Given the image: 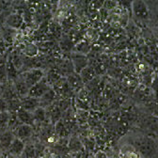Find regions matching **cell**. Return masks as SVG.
Segmentation results:
<instances>
[{
  "label": "cell",
  "mask_w": 158,
  "mask_h": 158,
  "mask_svg": "<svg viewBox=\"0 0 158 158\" xmlns=\"http://www.w3.org/2000/svg\"><path fill=\"white\" fill-rule=\"evenodd\" d=\"M134 146L138 153H141L144 157H152L156 151V145L153 139L148 136L138 137L134 141Z\"/></svg>",
  "instance_id": "1"
},
{
  "label": "cell",
  "mask_w": 158,
  "mask_h": 158,
  "mask_svg": "<svg viewBox=\"0 0 158 158\" xmlns=\"http://www.w3.org/2000/svg\"><path fill=\"white\" fill-rule=\"evenodd\" d=\"M20 75L22 76L23 80L25 81V83L28 89L35 86L37 83H39L42 79H44L45 77L44 72L42 69H39V68L29 69V70L24 72L22 74H20Z\"/></svg>",
  "instance_id": "2"
},
{
  "label": "cell",
  "mask_w": 158,
  "mask_h": 158,
  "mask_svg": "<svg viewBox=\"0 0 158 158\" xmlns=\"http://www.w3.org/2000/svg\"><path fill=\"white\" fill-rule=\"evenodd\" d=\"M50 89H51L50 84L45 76L39 83H37L35 86H33L32 88L29 89L27 97H31V98H35V99H41Z\"/></svg>",
  "instance_id": "3"
},
{
  "label": "cell",
  "mask_w": 158,
  "mask_h": 158,
  "mask_svg": "<svg viewBox=\"0 0 158 158\" xmlns=\"http://www.w3.org/2000/svg\"><path fill=\"white\" fill-rule=\"evenodd\" d=\"M132 12L138 20H146L149 18V9L143 1H134L131 3Z\"/></svg>",
  "instance_id": "4"
},
{
  "label": "cell",
  "mask_w": 158,
  "mask_h": 158,
  "mask_svg": "<svg viewBox=\"0 0 158 158\" xmlns=\"http://www.w3.org/2000/svg\"><path fill=\"white\" fill-rule=\"evenodd\" d=\"M72 65L75 73L79 74L85 68L88 67V58L85 55L74 53L72 55Z\"/></svg>",
  "instance_id": "5"
},
{
  "label": "cell",
  "mask_w": 158,
  "mask_h": 158,
  "mask_svg": "<svg viewBox=\"0 0 158 158\" xmlns=\"http://www.w3.org/2000/svg\"><path fill=\"white\" fill-rule=\"evenodd\" d=\"M24 23V18L22 14H20L19 12H12L10 13L7 18L5 24L7 25L8 27H10L12 30H17L22 27Z\"/></svg>",
  "instance_id": "6"
},
{
  "label": "cell",
  "mask_w": 158,
  "mask_h": 158,
  "mask_svg": "<svg viewBox=\"0 0 158 158\" xmlns=\"http://www.w3.org/2000/svg\"><path fill=\"white\" fill-rule=\"evenodd\" d=\"M12 86H13V89L17 94V96L19 97V99H24L26 97H27L28 95V91H29V89L27 87L25 81L23 80V78L21 75H19L15 80L12 82Z\"/></svg>",
  "instance_id": "7"
},
{
  "label": "cell",
  "mask_w": 158,
  "mask_h": 158,
  "mask_svg": "<svg viewBox=\"0 0 158 158\" xmlns=\"http://www.w3.org/2000/svg\"><path fill=\"white\" fill-rule=\"evenodd\" d=\"M12 132L16 138L24 141L32 135L33 127L30 125H27V124H19L17 127H15V129Z\"/></svg>",
  "instance_id": "8"
},
{
  "label": "cell",
  "mask_w": 158,
  "mask_h": 158,
  "mask_svg": "<svg viewBox=\"0 0 158 158\" xmlns=\"http://www.w3.org/2000/svg\"><path fill=\"white\" fill-rule=\"evenodd\" d=\"M16 118H17L18 123H20V124H27V125H30L32 127L35 125L33 114L31 112H28V111L23 109L22 107L16 112Z\"/></svg>",
  "instance_id": "9"
},
{
  "label": "cell",
  "mask_w": 158,
  "mask_h": 158,
  "mask_svg": "<svg viewBox=\"0 0 158 158\" xmlns=\"http://www.w3.org/2000/svg\"><path fill=\"white\" fill-rule=\"evenodd\" d=\"M14 134L12 130L7 129L0 134V148L4 150H9L12 141L14 140Z\"/></svg>",
  "instance_id": "10"
},
{
  "label": "cell",
  "mask_w": 158,
  "mask_h": 158,
  "mask_svg": "<svg viewBox=\"0 0 158 158\" xmlns=\"http://www.w3.org/2000/svg\"><path fill=\"white\" fill-rule=\"evenodd\" d=\"M26 149V144L23 140L18 139V138H14V140L12 141L11 145L9 148V152L12 156H20Z\"/></svg>",
  "instance_id": "11"
},
{
  "label": "cell",
  "mask_w": 158,
  "mask_h": 158,
  "mask_svg": "<svg viewBox=\"0 0 158 158\" xmlns=\"http://www.w3.org/2000/svg\"><path fill=\"white\" fill-rule=\"evenodd\" d=\"M40 106V100L39 99L26 97L21 100V107L28 112H33L36 108Z\"/></svg>",
  "instance_id": "12"
},
{
  "label": "cell",
  "mask_w": 158,
  "mask_h": 158,
  "mask_svg": "<svg viewBox=\"0 0 158 158\" xmlns=\"http://www.w3.org/2000/svg\"><path fill=\"white\" fill-rule=\"evenodd\" d=\"M56 93L53 89H50L40 100V106H42L44 108L48 107L49 106H51L52 104H54V101L56 99Z\"/></svg>",
  "instance_id": "13"
},
{
  "label": "cell",
  "mask_w": 158,
  "mask_h": 158,
  "mask_svg": "<svg viewBox=\"0 0 158 158\" xmlns=\"http://www.w3.org/2000/svg\"><path fill=\"white\" fill-rule=\"evenodd\" d=\"M7 56H8V54L0 57V85H2V86H5L6 84L9 83L7 68H6Z\"/></svg>",
  "instance_id": "14"
},
{
  "label": "cell",
  "mask_w": 158,
  "mask_h": 158,
  "mask_svg": "<svg viewBox=\"0 0 158 158\" xmlns=\"http://www.w3.org/2000/svg\"><path fill=\"white\" fill-rule=\"evenodd\" d=\"M32 114H33L35 123H43L46 121V118H47L46 110H45V108H44L42 106H39L38 108H36L32 112Z\"/></svg>",
  "instance_id": "15"
},
{
  "label": "cell",
  "mask_w": 158,
  "mask_h": 158,
  "mask_svg": "<svg viewBox=\"0 0 158 158\" xmlns=\"http://www.w3.org/2000/svg\"><path fill=\"white\" fill-rule=\"evenodd\" d=\"M79 75L81 77V80H82L83 84H86V83L90 82L95 77V71L92 67H87L79 73Z\"/></svg>",
  "instance_id": "16"
},
{
  "label": "cell",
  "mask_w": 158,
  "mask_h": 158,
  "mask_svg": "<svg viewBox=\"0 0 158 158\" xmlns=\"http://www.w3.org/2000/svg\"><path fill=\"white\" fill-rule=\"evenodd\" d=\"M49 110V113H47V118H50V120L53 121L54 123H56L59 120V117H60V109H59L58 106L56 104H52L47 107Z\"/></svg>",
  "instance_id": "17"
},
{
  "label": "cell",
  "mask_w": 158,
  "mask_h": 158,
  "mask_svg": "<svg viewBox=\"0 0 158 158\" xmlns=\"http://www.w3.org/2000/svg\"><path fill=\"white\" fill-rule=\"evenodd\" d=\"M11 114L8 111L0 112V131H5L9 129V124L10 121Z\"/></svg>",
  "instance_id": "18"
},
{
  "label": "cell",
  "mask_w": 158,
  "mask_h": 158,
  "mask_svg": "<svg viewBox=\"0 0 158 158\" xmlns=\"http://www.w3.org/2000/svg\"><path fill=\"white\" fill-rule=\"evenodd\" d=\"M68 84L71 89H77V88H80L83 82L81 80L80 75L75 73V74H71L68 77Z\"/></svg>",
  "instance_id": "19"
},
{
  "label": "cell",
  "mask_w": 158,
  "mask_h": 158,
  "mask_svg": "<svg viewBox=\"0 0 158 158\" xmlns=\"http://www.w3.org/2000/svg\"><path fill=\"white\" fill-rule=\"evenodd\" d=\"M24 53L28 57H33V56L38 55V48L33 44H27L25 45Z\"/></svg>",
  "instance_id": "20"
},
{
  "label": "cell",
  "mask_w": 158,
  "mask_h": 158,
  "mask_svg": "<svg viewBox=\"0 0 158 158\" xmlns=\"http://www.w3.org/2000/svg\"><path fill=\"white\" fill-rule=\"evenodd\" d=\"M81 146L82 145H81L80 140L77 139V138H75V137L72 138V139L70 140V142H69V148L73 152H78L79 150L81 149Z\"/></svg>",
  "instance_id": "21"
},
{
  "label": "cell",
  "mask_w": 158,
  "mask_h": 158,
  "mask_svg": "<svg viewBox=\"0 0 158 158\" xmlns=\"http://www.w3.org/2000/svg\"><path fill=\"white\" fill-rule=\"evenodd\" d=\"M124 158H140V156L136 151L128 150L124 152Z\"/></svg>",
  "instance_id": "22"
},
{
  "label": "cell",
  "mask_w": 158,
  "mask_h": 158,
  "mask_svg": "<svg viewBox=\"0 0 158 158\" xmlns=\"http://www.w3.org/2000/svg\"><path fill=\"white\" fill-rule=\"evenodd\" d=\"M7 51V43L4 41L2 37H0V56H5Z\"/></svg>",
  "instance_id": "23"
},
{
  "label": "cell",
  "mask_w": 158,
  "mask_h": 158,
  "mask_svg": "<svg viewBox=\"0 0 158 158\" xmlns=\"http://www.w3.org/2000/svg\"><path fill=\"white\" fill-rule=\"evenodd\" d=\"M103 6L106 10H113V9H116L117 8L118 3L117 2H114V1H106V2H104Z\"/></svg>",
  "instance_id": "24"
},
{
  "label": "cell",
  "mask_w": 158,
  "mask_h": 158,
  "mask_svg": "<svg viewBox=\"0 0 158 158\" xmlns=\"http://www.w3.org/2000/svg\"><path fill=\"white\" fill-rule=\"evenodd\" d=\"M8 111V105L4 99L0 98V112H6Z\"/></svg>",
  "instance_id": "25"
},
{
  "label": "cell",
  "mask_w": 158,
  "mask_h": 158,
  "mask_svg": "<svg viewBox=\"0 0 158 158\" xmlns=\"http://www.w3.org/2000/svg\"><path fill=\"white\" fill-rule=\"evenodd\" d=\"M152 88L154 90V92L158 95V74L154 77L152 84Z\"/></svg>",
  "instance_id": "26"
},
{
  "label": "cell",
  "mask_w": 158,
  "mask_h": 158,
  "mask_svg": "<svg viewBox=\"0 0 158 158\" xmlns=\"http://www.w3.org/2000/svg\"><path fill=\"white\" fill-rule=\"evenodd\" d=\"M94 158H108L106 153L103 151H98L95 155H94Z\"/></svg>",
  "instance_id": "27"
},
{
  "label": "cell",
  "mask_w": 158,
  "mask_h": 158,
  "mask_svg": "<svg viewBox=\"0 0 158 158\" xmlns=\"http://www.w3.org/2000/svg\"><path fill=\"white\" fill-rule=\"evenodd\" d=\"M4 10H5V3L0 2V14L3 13Z\"/></svg>",
  "instance_id": "28"
},
{
  "label": "cell",
  "mask_w": 158,
  "mask_h": 158,
  "mask_svg": "<svg viewBox=\"0 0 158 158\" xmlns=\"http://www.w3.org/2000/svg\"><path fill=\"white\" fill-rule=\"evenodd\" d=\"M3 89H4V86L0 85V98H2V95H3Z\"/></svg>",
  "instance_id": "29"
},
{
  "label": "cell",
  "mask_w": 158,
  "mask_h": 158,
  "mask_svg": "<svg viewBox=\"0 0 158 158\" xmlns=\"http://www.w3.org/2000/svg\"><path fill=\"white\" fill-rule=\"evenodd\" d=\"M0 158H1V151H0Z\"/></svg>",
  "instance_id": "30"
},
{
  "label": "cell",
  "mask_w": 158,
  "mask_h": 158,
  "mask_svg": "<svg viewBox=\"0 0 158 158\" xmlns=\"http://www.w3.org/2000/svg\"><path fill=\"white\" fill-rule=\"evenodd\" d=\"M0 57H1V56H0Z\"/></svg>",
  "instance_id": "31"
}]
</instances>
